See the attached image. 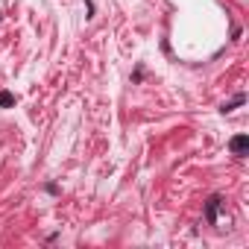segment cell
<instances>
[{
	"mask_svg": "<svg viewBox=\"0 0 249 249\" xmlns=\"http://www.w3.org/2000/svg\"><path fill=\"white\" fill-rule=\"evenodd\" d=\"M217 205H220V196H211V199H208V208H205L208 223H214V220H217Z\"/></svg>",
	"mask_w": 249,
	"mask_h": 249,
	"instance_id": "cell-2",
	"label": "cell"
},
{
	"mask_svg": "<svg viewBox=\"0 0 249 249\" xmlns=\"http://www.w3.org/2000/svg\"><path fill=\"white\" fill-rule=\"evenodd\" d=\"M12 103H15V97L9 91H0V106H12Z\"/></svg>",
	"mask_w": 249,
	"mask_h": 249,
	"instance_id": "cell-3",
	"label": "cell"
},
{
	"mask_svg": "<svg viewBox=\"0 0 249 249\" xmlns=\"http://www.w3.org/2000/svg\"><path fill=\"white\" fill-rule=\"evenodd\" d=\"M229 147H231V153H234V156H243V153L249 150V138H246V135H237V138H231V144H229Z\"/></svg>",
	"mask_w": 249,
	"mask_h": 249,
	"instance_id": "cell-1",
	"label": "cell"
}]
</instances>
